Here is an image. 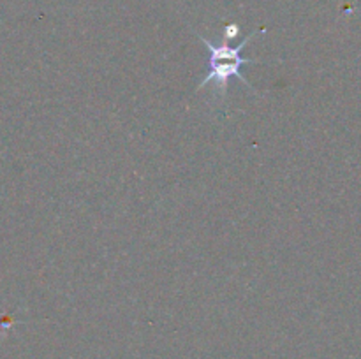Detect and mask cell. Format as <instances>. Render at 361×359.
<instances>
[{"mask_svg": "<svg viewBox=\"0 0 361 359\" xmlns=\"http://www.w3.org/2000/svg\"><path fill=\"white\" fill-rule=\"evenodd\" d=\"M259 32H264V28H259V30L252 32L249 37L243 39V42H240L238 46H228V44H214L212 41H208L207 37L200 35L201 42L207 46L208 49V67L210 70L207 73V76L203 77V81L200 83L197 90H201L203 87H207L208 83L215 84V92L219 95L224 97L226 92H228L229 81L231 77H238L245 87L252 88V84L245 80V76L242 74V67L249 65V63H257V60L247 58V56L242 55L243 48L250 42V39L254 37Z\"/></svg>", "mask_w": 361, "mask_h": 359, "instance_id": "6da1fadb", "label": "cell"}, {"mask_svg": "<svg viewBox=\"0 0 361 359\" xmlns=\"http://www.w3.org/2000/svg\"><path fill=\"white\" fill-rule=\"evenodd\" d=\"M238 32H240V28H238V27H229V30L226 32V37L231 39L233 35H238Z\"/></svg>", "mask_w": 361, "mask_h": 359, "instance_id": "7a4b0ae2", "label": "cell"}]
</instances>
